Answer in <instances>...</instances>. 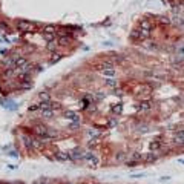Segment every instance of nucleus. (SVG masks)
Instances as JSON below:
<instances>
[{
    "mask_svg": "<svg viewBox=\"0 0 184 184\" xmlns=\"http://www.w3.org/2000/svg\"><path fill=\"white\" fill-rule=\"evenodd\" d=\"M83 160H86L88 161V164H89V167H98V158L95 156V153H92V152H86L85 153V156H83Z\"/></svg>",
    "mask_w": 184,
    "mask_h": 184,
    "instance_id": "nucleus-1",
    "label": "nucleus"
},
{
    "mask_svg": "<svg viewBox=\"0 0 184 184\" xmlns=\"http://www.w3.org/2000/svg\"><path fill=\"white\" fill-rule=\"evenodd\" d=\"M35 134L40 137V140L43 141V140H49V137H48V126H43V124H38V126H35Z\"/></svg>",
    "mask_w": 184,
    "mask_h": 184,
    "instance_id": "nucleus-2",
    "label": "nucleus"
},
{
    "mask_svg": "<svg viewBox=\"0 0 184 184\" xmlns=\"http://www.w3.org/2000/svg\"><path fill=\"white\" fill-rule=\"evenodd\" d=\"M64 118L69 120V121H72V123H82L80 115H78L77 112H74V111H68L66 114H64Z\"/></svg>",
    "mask_w": 184,
    "mask_h": 184,
    "instance_id": "nucleus-3",
    "label": "nucleus"
},
{
    "mask_svg": "<svg viewBox=\"0 0 184 184\" xmlns=\"http://www.w3.org/2000/svg\"><path fill=\"white\" fill-rule=\"evenodd\" d=\"M69 155H71V160H74V161H78V160H83L85 152H83L80 147H75L74 150H71V152H69Z\"/></svg>",
    "mask_w": 184,
    "mask_h": 184,
    "instance_id": "nucleus-4",
    "label": "nucleus"
},
{
    "mask_svg": "<svg viewBox=\"0 0 184 184\" xmlns=\"http://www.w3.org/2000/svg\"><path fill=\"white\" fill-rule=\"evenodd\" d=\"M152 108V101L150 100H144V101H141L138 106H137V109L138 111H141V112H144V111H149Z\"/></svg>",
    "mask_w": 184,
    "mask_h": 184,
    "instance_id": "nucleus-5",
    "label": "nucleus"
},
{
    "mask_svg": "<svg viewBox=\"0 0 184 184\" xmlns=\"http://www.w3.org/2000/svg\"><path fill=\"white\" fill-rule=\"evenodd\" d=\"M12 61H14L16 68H22V66H25V64L28 63V60H26L25 57H12Z\"/></svg>",
    "mask_w": 184,
    "mask_h": 184,
    "instance_id": "nucleus-6",
    "label": "nucleus"
},
{
    "mask_svg": "<svg viewBox=\"0 0 184 184\" xmlns=\"http://www.w3.org/2000/svg\"><path fill=\"white\" fill-rule=\"evenodd\" d=\"M55 158L58 161H68V160H71V155H69V152H57Z\"/></svg>",
    "mask_w": 184,
    "mask_h": 184,
    "instance_id": "nucleus-7",
    "label": "nucleus"
},
{
    "mask_svg": "<svg viewBox=\"0 0 184 184\" xmlns=\"http://www.w3.org/2000/svg\"><path fill=\"white\" fill-rule=\"evenodd\" d=\"M17 28H19L20 31H28V29H31V23L26 22V20H20V22L17 23Z\"/></svg>",
    "mask_w": 184,
    "mask_h": 184,
    "instance_id": "nucleus-8",
    "label": "nucleus"
},
{
    "mask_svg": "<svg viewBox=\"0 0 184 184\" xmlns=\"http://www.w3.org/2000/svg\"><path fill=\"white\" fill-rule=\"evenodd\" d=\"M101 71H106V69H115V66H114V61L112 60H106L103 64H101V68H100Z\"/></svg>",
    "mask_w": 184,
    "mask_h": 184,
    "instance_id": "nucleus-9",
    "label": "nucleus"
},
{
    "mask_svg": "<svg viewBox=\"0 0 184 184\" xmlns=\"http://www.w3.org/2000/svg\"><path fill=\"white\" fill-rule=\"evenodd\" d=\"M22 140L25 143V146L28 149H32V138L31 137H26V135H22Z\"/></svg>",
    "mask_w": 184,
    "mask_h": 184,
    "instance_id": "nucleus-10",
    "label": "nucleus"
},
{
    "mask_svg": "<svg viewBox=\"0 0 184 184\" xmlns=\"http://www.w3.org/2000/svg\"><path fill=\"white\" fill-rule=\"evenodd\" d=\"M52 115H54V111H52V109H43L42 111V118L49 120V118H52Z\"/></svg>",
    "mask_w": 184,
    "mask_h": 184,
    "instance_id": "nucleus-11",
    "label": "nucleus"
},
{
    "mask_svg": "<svg viewBox=\"0 0 184 184\" xmlns=\"http://www.w3.org/2000/svg\"><path fill=\"white\" fill-rule=\"evenodd\" d=\"M183 140H184V138H183V130H180V132L175 135V138H174V143H175V144H180V146H181V144H183Z\"/></svg>",
    "mask_w": 184,
    "mask_h": 184,
    "instance_id": "nucleus-12",
    "label": "nucleus"
},
{
    "mask_svg": "<svg viewBox=\"0 0 184 184\" xmlns=\"http://www.w3.org/2000/svg\"><path fill=\"white\" fill-rule=\"evenodd\" d=\"M104 83H106V86H108V88H117V86H118V82H117V80H114V78H108V80L104 82Z\"/></svg>",
    "mask_w": 184,
    "mask_h": 184,
    "instance_id": "nucleus-13",
    "label": "nucleus"
},
{
    "mask_svg": "<svg viewBox=\"0 0 184 184\" xmlns=\"http://www.w3.org/2000/svg\"><path fill=\"white\" fill-rule=\"evenodd\" d=\"M160 147H161V143H160L158 140H155V141L150 143V149H152V150H158Z\"/></svg>",
    "mask_w": 184,
    "mask_h": 184,
    "instance_id": "nucleus-14",
    "label": "nucleus"
},
{
    "mask_svg": "<svg viewBox=\"0 0 184 184\" xmlns=\"http://www.w3.org/2000/svg\"><path fill=\"white\" fill-rule=\"evenodd\" d=\"M121 109H123V106H121V104L120 103H118V104H114V106H112V112L114 114H121Z\"/></svg>",
    "mask_w": 184,
    "mask_h": 184,
    "instance_id": "nucleus-15",
    "label": "nucleus"
},
{
    "mask_svg": "<svg viewBox=\"0 0 184 184\" xmlns=\"http://www.w3.org/2000/svg\"><path fill=\"white\" fill-rule=\"evenodd\" d=\"M141 160H143V155H140L138 152H134V153H132V161L138 163V161H141Z\"/></svg>",
    "mask_w": 184,
    "mask_h": 184,
    "instance_id": "nucleus-16",
    "label": "nucleus"
},
{
    "mask_svg": "<svg viewBox=\"0 0 184 184\" xmlns=\"http://www.w3.org/2000/svg\"><path fill=\"white\" fill-rule=\"evenodd\" d=\"M43 38L46 42H54V34H49V32H43Z\"/></svg>",
    "mask_w": 184,
    "mask_h": 184,
    "instance_id": "nucleus-17",
    "label": "nucleus"
},
{
    "mask_svg": "<svg viewBox=\"0 0 184 184\" xmlns=\"http://www.w3.org/2000/svg\"><path fill=\"white\" fill-rule=\"evenodd\" d=\"M103 75H106L109 78H112L115 75V69H106V71H103Z\"/></svg>",
    "mask_w": 184,
    "mask_h": 184,
    "instance_id": "nucleus-18",
    "label": "nucleus"
},
{
    "mask_svg": "<svg viewBox=\"0 0 184 184\" xmlns=\"http://www.w3.org/2000/svg\"><path fill=\"white\" fill-rule=\"evenodd\" d=\"M88 134H89V137H94V140H98V137H100V134L97 132L95 129H91V130H89Z\"/></svg>",
    "mask_w": 184,
    "mask_h": 184,
    "instance_id": "nucleus-19",
    "label": "nucleus"
},
{
    "mask_svg": "<svg viewBox=\"0 0 184 184\" xmlns=\"http://www.w3.org/2000/svg\"><path fill=\"white\" fill-rule=\"evenodd\" d=\"M144 160H146L147 163H152V161H155V160H156V155H153V153H147Z\"/></svg>",
    "mask_w": 184,
    "mask_h": 184,
    "instance_id": "nucleus-20",
    "label": "nucleus"
},
{
    "mask_svg": "<svg viewBox=\"0 0 184 184\" xmlns=\"http://www.w3.org/2000/svg\"><path fill=\"white\" fill-rule=\"evenodd\" d=\"M141 29L149 31V29H150V23H149L147 20H143V22H141Z\"/></svg>",
    "mask_w": 184,
    "mask_h": 184,
    "instance_id": "nucleus-21",
    "label": "nucleus"
},
{
    "mask_svg": "<svg viewBox=\"0 0 184 184\" xmlns=\"http://www.w3.org/2000/svg\"><path fill=\"white\" fill-rule=\"evenodd\" d=\"M68 43H69V38H68V37H64V35L58 40V45H61V46H66Z\"/></svg>",
    "mask_w": 184,
    "mask_h": 184,
    "instance_id": "nucleus-22",
    "label": "nucleus"
},
{
    "mask_svg": "<svg viewBox=\"0 0 184 184\" xmlns=\"http://www.w3.org/2000/svg\"><path fill=\"white\" fill-rule=\"evenodd\" d=\"M57 46H58V43L54 40V42H49V45H48V49L49 51H55L57 49Z\"/></svg>",
    "mask_w": 184,
    "mask_h": 184,
    "instance_id": "nucleus-23",
    "label": "nucleus"
},
{
    "mask_svg": "<svg viewBox=\"0 0 184 184\" xmlns=\"http://www.w3.org/2000/svg\"><path fill=\"white\" fill-rule=\"evenodd\" d=\"M40 98L43 100V101H49V92H40Z\"/></svg>",
    "mask_w": 184,
    "mask_h": 184,
    "instance_id": "nucleus-24",
    "label": "nucleus"
},
{
    "mask_svg": "<svg viewBox=\"0 0 184 184\" xmlns=\"http://www.w3.org/2000/svg\"><path fill=\"white\" fill-rule=\"evenodd\" d=\"M43 32H49V34H54L55 32V28H54V26H52V25H49V26H46V28H45V31Z\"/></svg>",
    "mask_w": 184,
    "mask_h": 184,
    "instance_id": "nucleus-25",
    "label": "nucleus"
},
{
    "mask_svg": "<svg viewBox=\"0 0 184 184\" xmlns=\"http://www.w3.org/2000/svg\"><path fill=\"white\" fill-rule=\"evenodd\" d=\"M61 58V54H58V52H57V54H54V55H52V58H51V63H55V61H58Z\"/></svg>",
    "mask_w": 184,
    "mask_h": 184,
    "instance_id": "nucleus-26",
    "label": "nucleus"
},
{
    "mask_svg": "<svg viewBox=\"0 0 184 184\" xmlns=\"http://www.w3.org/2000/svg\"><path fill=\"white\" fill-rule=\"evenodd\" d=\"M117 124H118L117 117H112V118H111V121H109V126H111V127H114V126H117Z\"/></svg>",
    "mask_w": 184,
    "mask_h": 184,
    "instance_id": "nucleus-27",
    "label": "nucleus"
},
{
    "mask_svg": "<svg viewBox=\"0 0 184 184\" xmlns=\"http://www.w3.org/2000/svg\"><path fill=\"white\" fill-rule=\"evenodd\" d=\"M117 160H118V161H123V160H124V153H123V152H120V153L117 155Z\"/></svg>",
    "mask_w": 184,
    "mask_h": 184,
    "instance_id": "nucleus-28",
    "label": "nucleus"
},
{
    "mask_svg": "<svg viewBox=\"0 0 184 184\" xmlns=\"http://www.w3.org/2000/svg\"><path fill=\"white\" fill-rule=\"evenodd\" d=\"M38 109V104H34V106H29V112H34Z\"/></svg>",
    "mask_w": 184,
    "mask_h": 184,
    "instance_id": "nucleus-29",
    "label": "nucleus"
},
{
    "mask_svg": "<svg viewBox=\"0 0 184 184\" xmlns=\"http://www.w3.org/2000/svg\"><path fill=\"white\" fill-rule=\"evenodd\" d=\"M130 37H132V38H140V35H138V31H134L132 34H130Z\"/></svg>",
    "mask_w": 184,
    "mask_h": 184,
    "instance_id": "nucleus-30",
    "label": "nucleus"
},
{
    "mask_svg": "<svg viewBox=\"0 0 184 184\" xmlns=\"http://www.w3.org/2000/svg\"><path fill=\"white\" fill-rule=\"evenodd\" d=\"M161 22H163V23H170V20H169L167 17H161Z\"/></svg>",
    "mask_w": 184,
    "mask_h": 184,
    "instance_id": "nucleus-31",
    "label": "nucleus"
},
{
    "mask_svg": "<svg viewBox=\"0 0 184 184\" xmlns=\"http://www.w3.org/2000/svg\"><path fill=\"white\" fill-rule=\"evenodd\" d=\"M135 164H137L135 161H127V166H129V167H134Z\"/></svg>",
    "mask_w": 184,
    "mask_h": 184,
    "instance_id": "nucleus-32",
    "label": "nucleus"
},
{
    "mask_svg": "<svg viewBox=\"0 0 184 184\" xmlns=\"http://www.w3.org/2000/svg\"><path fill=\"white\" fill-rule=\"evenodd\" d=\"M103 97H104V94H103V92H98V94H97V98H98V100H101Z\"/></svg>",
    "mask_w": 184,
    "mask_h": 184,
    "instance_id": "nucleus-33",
    "label": "nucleus"
},
{
    "mask_svg": "<svg viewBox=\"0 0 184 184\" xmlns=\"http://www.w3.org/2000/svg\"><path fill=\"white\" fill-rule=\"evenodd\" d=\"M66 184H72V183H66Z\"/></svg>",
    "mask_w": 184,
    "mask_h": 184,
    "instance_id": "nucleus-34",
    "label": "nucleus"
}]
</instances>
